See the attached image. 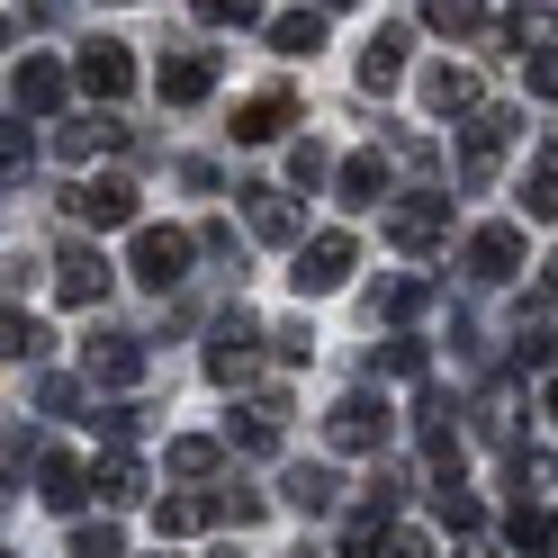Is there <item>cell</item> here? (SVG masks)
Returning <instances> with one entry per match:
<instances>
[{
  "label": "cell",
  "mask_w": 558,
  "mask_h": 558,
  "mask_svg": "<svg viewBox=\"0 0 558 558\" xmlns=\"http://www.w3.org/2000/svg\"><path fill=\"white\" fill-rule=\"evenodd\" d=\"M505 37H513V46H549V37H558V19L541 10V0H522V10L505 19Z\"/></svg>",
  "instance_id": "35"
},
{
  "label": "cell",
  "mask_w": 558,
  "mask_h": 558,
  "mask_svg": "<svg viewBox=\"0 0 558 558\" xmlns=\"http://www.w3.org/2000/svg\"><path fill=\"white\" fill-rule=\"evenodd\" d=\"M37 477H46L37 496H46L54 513H82V505H99V486H90V469L73 460V450H46V460H37Z\"/></svg>",
  "instance_id": "13"
},
{
  "label": "cell",
  "mask_w": 558,
  "mask_h": 558,
  "mask_svg": "<svg viewBox=\"0 0 558 558\" xmlns=\"http://www.w3.org/2000/svg\"><path fill=\"white\" fill-rule=\"evenodd\" d=\"M73 82H82L90 99H126V90H135V54H126L118 37H90L82 63H73Z\"/></svg>",
  "instance_id": "12"
},
{
  "label": "cell",
  "mask_w": 558,
  "mask_h": 558,
  "mask_svg": "<svg viewBox=\"0 0 558 558\" xmlns=\"http://www.w3.org/2000/svg\"><path fill=\"white\" fill-rule=\"evenodd\" d=\"M405 46H414L405 27H378V37L361 46V90H397L405 82Z\"/></svg>",
  "instance_id": "21"
},
{
  "label": "cell",
  "mask_w": 558,
  "mask_h": 558,
  "mask_svg": "<svg viewBox=\"0 0 558 558\" xmlns=\"http://www.w3.org/2000/svg\"><path fill=\"white\" fill-rule=\"evenodd\" d=\"M532 99H558V46L532 54Z\"/></svg>",
  "instance_id": "41"
},
{
  "label": "cell",
  "mask_w": 558,
  "mask_h": 558,
  "mask_svg": "<svg viewBox=\"0 0 558 558\" xmlns=\"http://www.w3.org/2000/svg\"><path fill=\"white\" fill-rule=\"evenodd\" d=\"M298 558H306V549H298Z\"/></svg>",
  "instance_id": "47"
},
{
  "label": "cell",
  "mask_w": 558,
  "mask_h": 558,
  "mask_svg": "<svg viewBox=\"0 0 558 558\" xmlns=\"http://www.w3.org/2000/svg\"><path fill=\"white\" fill-rule=\"evenodd\" d=\"M154 90L171 99V109H198V99L217 90V54H198V46H190V54H171L162 73H154Z\"/></svg>",
  "instance_id": "14"
},
{
  "label": "cell",
  "mask_w": 558,
  "mask_h": 558,
  "mask_svg": "<svg viewBox=\"0 0 558 558\" xmlns=\"http://www.w3.org/2000/svg\"><path fill=\"white\" fill-rule=\"evenodd\" d=\"M198 19H207V27H253L262 0H198Z\"/></svg>",
  "instance_id": "38"
},
{
  "label": "cell",
  "mask_w": 558,
  "mask_h": 558,
  "mask_svg": "<svg viewBox=\"0 0 558 558\" xmlns=\"http://www.w3.org/2000/svg\"><path fill=\"white\" fill-rule=\"evenodd\" d=\"M424 109L433 118H477V73L469 63H433L424 73Z\"/></svg>",
  "instance_id": "20"
},
{
  "label": "cell",
  "mask_w": 558,
  "mask_h": 558,
  "mask_svg": "<svg viewBox=\"0 0 558 558\" xmlns=\"http://www.w3.org/2000/svg\"><path fill=\"white\" fill-rule=\"evenodd\" d=\"M63 558H126V541H118V522H82Z\"/></svg>",
  "instance_id": "36"
},
{
  "label": "cell",
  "mask_w": 558,
  "mask_h": 558,
  "mask_svg": "<svg viewBox=\"0 0 558 558\" xmlns=\"http://www.w3.org/2000/svg\"><path fill=\"white\" fill-rule=\"evenodd\" d=\"M549 414H558V378H549Z\"/></svg>",
  "instance_id": "43"
},
{
  "label": "cell",
  "mask_w": 558,
  "mask_h": 558,
  "mask_svg": "<svg viewBox=\"0 0 558 558\" xmlns=\"http://www.w3.org/2000/svg\"><path fill=\"white\" fill-rule=\"evenodd\" d=\"M469 558H486V549H469Z\"/></svg>",
  "instance_id": "46"
},
{
  "label": "cell",
  "mask_w": 558,
  "mask_h": 558,
  "mask_svg": "<svg viewBox=\"0 0 558 558\" xmlns=\"http://www.w3.org/2000/svg\"><path fill=\"white\" fill-rule=\"evenodd\" d=\"M333 171H342V162H333V154L316 145V135H298V145H289V181H298V190H316V181H333Z\"/></svg>",
  "instance_id": "33"
},
{
  "label": "cell",
  "mask_w": 558,
  "mask_h": 558,
  "mask_svg": "<svg viewBox=\"0 0 558 558\" xmlns=\"http://www.w3.org/2000/svg\"><path fill=\"white\" fill-rule=\"evenodd\" d=\"M522 217H541V226H558V135L541 145V162H532V181H522Z\"/></svg>",
  "instance_id": "24"
},
{
  "label": "cell",
  "mask_w": 558,
  "mask_h": 558,
  "mask_svg": "<svg viewBox=\"0 0 558 558\" xmlns=\"http://www.w3.org/2000/svg\"><path fill=\"white\" fill-rule=\"evenodd\" d=\"M37 414H54V424H90V414H82V378H37Z\"/></svg>",
  "instance_id": "32"
},
{
  "label": "cell",
  "mask_w": 558,
  "mask_h": 558,
  "mask_svg": "<svg viewBox=\"0 0 558 558\" xmlns=\"http://www.w3.org/2000/svg\"><path fill=\"white\" fill-rule=\"evenodd\" d=\"M234 198H243V217H253V234H262V243H306L298 198H289V190H234Z\"/></svg>",
  "instance_id": "17"
},
{
  "label": "cell",
  "mask_w": 558,
  "mask_h": 558,
  "mask_svg": "<svg viewBox=\"0 0 558 558\" xmlns=\"http://www.w3.org/2000/svg\"><path fill=\"white\" fill-rule=\"evenodd\" d=\"M0 352H10V361H37V352H46V325L10 306V316H0Z\"/></svg>",
  "instance_id": "34"
},
{
  "label": "cell",
  "mask_w": 558,
  "mask_h": 558,
  "mask_svg": "<svg viewBox=\"0 0 558 558\" xmlns=\"http://www.w3.org/2000/svg\"><path fill=\"white\" fill-rule=\"evenodd\" d=\"M63 90H73V73H63L54 54H19V73H10V118H54L63 109Z\"/></svg>",
  "instance_id": "7"
},
{
  "label": "cell",
  "mask_w": 558,
  "mask_h": 558,
  "mask_svg": "<svg viewBox=\"0 0 558 558\" xmlns=\"http://www.w3.org/2000/svg\"><path fill=\"white\" fill-rule=\"evenodd\" d=\"M190 262H198V234H181V226H145V234H135V262H126V270L162 298V289H181V279H190Z\"/></svg>",
  "instance_id": "3"
},
{
  "label": "cell",
  "mask_w": 558,
  "mask_h": 558,
  "mask_svg": "<svg viewBox=\"0 0 558 558\" xmlns=\"http://www.w3.org/2000/svg\"><path fill=\"white\" fill-rule=\"evenodd\" d=\"M505 541H513V549H532V558H541V549H558V522H549L541 505H513V513H505Z\"/></svg>",
  "instance_id": "29"
},
{
  "label": "cell",
  "mask_w": 558,
  "mask_h": 558,
  "mask_svg": "<svg viewBox=\"0 0 558 558\" xmlns=\"http://www.w3.org/2000/svg\"><path fill=\"white\" fill-rule=\"evenodd\" d=\"M433 505H441V522H450V532H477V496H460V486H433Z\"/></svg>",
  "instance_id": "37"
},
{
  "label": "cell",
  "mask_w": 558,
  "mask_h": 558,
  "mask_svg": "<svg viewBox=\"0 0 558 558\" xmlns=\"http://www.w3.org/2000/svg\"><path fill=\"white\" fill-rule=\"evenodd\" d=\"M279 424H289V405H279V397H253V405L226 424V441L243 450V460H270V450H279Z\"/></svg>",
  "instance_id": "15"
},
{
  "label": "cell",
  "mask_w": 558,
  "mask_h": 558,
  "mask_svg": "<svg viewBox=\"0 0 558 558\" xmlns=\"http://www.w3.org/2000/svg\"><path fill=\"white\" fill-rule=\"evenodd\" d=\"M63 217H73V226H135V190L118 181V171H99V181H73V190H63Z\"/></svg>",
  "instance_id": "9"
},
{
  "label": "cell",
  "mask_w": 558,
  "mask_h": 558,
  "mask_svg": "<svg viewBox=\"0 0 558 558\" xmlns=\"http://www.w3.org/2000/svg\"><path fill=\"white\" fill-rule=\"evenodd\" d=\"M513 361H522V369H549V361H558V333H549V325H532V333L513 342Z\"/></svg>",
  "instance_id": "39"
},
{
  "label": "cell",
  "mask_w": 558,
  "mask_h": 558,
  "mask_svg": "<svg viewBox=\"0 0 558 558\" xmlns=\"http://www.w3.org/2000/svg\"><path fill=\"white\" fill-rule=\"evenodd\" d=\"M289 118H298V90H253V99L234 109V145H270Z\"/></svg>",
  "instance_id": "18"
},
{
  "label": "cell",
  "mask_w": 558,
  "mask_h": 558,
  "mask_svg": "<svg viewBox=\"0 0 558 558\" xmlns=\"http://www.w3.org/2000/svg\"><path fill=\"white\" fill-rule=\"evenodd\" d=\"M424 306H433L424 279H378V289H369V316H388V325H414Z\"/></svg>",
  "instance_id": "25"
},
{
  "label": "cell",
  "mask_w": 558,
  "mask_h": 558,
  "mask_svg": "<svg viewBox=\"0 0 558 558\" xmlns=\"http://www.w3.org/2000/svg\"><path fill=\"white\" fill-rule=\"evenodd\" d=\"M352 270H361V243H352V234H306L298 262H289V289H298V298H333Z\"/></svg>",
  "instance_id": "2"
},
{
  "label": "cell",
  "mask_w": 558,
  "mask_h": 558,
  "mask_svg": "<svg viewBox=\"0 0 558 558\" xmlns=\"http://www.w3.org/2000/svg\"><path fill=\"white\" fill-rule=\"evenodd\" d=\"M82 378L90 388H135V378H145V333H90L82 342Z\"/></svg>",
  "instance_id": "8"
},
{
  "label": "cell",
  "mask_w": 558,
  "mask_h": 558,
  "mask_svg": "<svg viewBox=\"0 0 558 558\" xmlns=\"http://www.w3.org/2000/svg\"><path fill=\"white\" fill-rule=\"evenodd\" d=\"M54 145L73 154V162H90V154H118L126 126H118V118H73V126H54Z\"/></svg>",
  "instance_id": "22"
},
{
  "label": "cell",
  "mask_w": 558,
  "mask_h": 558,
  "mask_svg": "<svg viewBox=\"0 0 558 558\" xmlns=\"http://www.w3.org/2000/svg\"><path fill=\"white\" fill-rule=\"evenodd\" d=\"M207 522H226V496H198V486H181V496L154 505V532H162V541H190V532H207Z\"/></svg>",
  "instance_id": "16"
},
{
  "label": "cell",
  "mask_w": 558,
  "mask_h": 558,
  "mask_svg": "<svg viewBox=\"0 0 558 558\" xmlns=\"http://www.w3.org/2000/svg\"><path fill=\"white\" fill-rule=\"evenodd\" d=\"M378 369H388V378H424V369H433V352H424L414 333H397L388 352H369V378H378Z\"/></svg>",
  "instance_id": "30"
},
{
  "label": "cell",
  "mask_w": 558,
  "mask_h": 558,
  "mask_svg": "<svg viewBox=\"0 0 558 558\" xmlns=\"http://www.w3.org/2000/svg\"><path fill=\"white\" fill-rule=\"evenodd\" d=\"M513 109H477L469 118V135H460V190H486L496 181V162H505V145H513Z\"/></svg>",
  "instance_id": "6"
},
{
  "label": "cell",
  "mask_w": 558,
  "mask_h": 558,
  "mask_svg": "<svg viewBox=\"0 0 558 558\" xmlns=\"http://www.w3.org/2000/svg\"><path fill=\"white\" fill-rule=\"evenodd\" d=\"M270 46H279V54H316V46H325V10H279V19H270Z\"/></svg>",
  "instance_id": "26"
},
{
  "label": "cell",
  "mask_w": 558,
  "mask_h": 558,
  "mask_svg": "<svg viewBox=\"0 0 558 558\" xmlns=\"http://www.w3.org/2000/svg\"><path fill=\"white\" fill-rule=\"evenodd\" d=\"M90 486H99V505H135V496H145V469H135L126 450H109V460L90 469Z\"/></svg>",
  "instance_id": "28"
},
{
  "label": "cell",
  "mask_w": 558,
  "mask_h": 558,
  "mask_svg": "<svg viewBox=\"0 0 558 558\" xmlns=\"http://www.w3.org/2000/svg\"><path fill=\"white\" fill-rule=\"evenodd\" d=\"M279 505L316 522V513H333V505H342V477H333V469H316V460H306V469H289V477H279Z\"/></svg>",
  "instance_id": "19"
},
{
  "label": "cell",
  "mask_w": 558,
  "mask_h": 558,
  "mask_svg": "<svg viewBox=\"0 0 558 558\" xmlns=\"http://www.w3.org/2000/svg\"><path fill=\"white\" fill-rule=\"evenodd\" d=\"M262 342H270V333L243 316V306H234V316H217V333H207V378H217V388H243V378L262 369Z\"/></svg>",
  "instance_id": "4"
},
{
  "label": "cell",
  "mask_w": 558,
  "mask_h": 558,
  "mask_svg": "<svg viewBox=\"0 0 558 558\" xmlns=\"http://www.w3.org/2000/svg\"><path fill=\"white\" fill-rule=\"evenodd\" d=\"M460 270L477 279V289H505V279L522 270V226H477L460 243Z\"/></svg>",
  "instance_id": "10"
},
{
  "label": "cell",
  "mask_w": 558,
  "mask_h": 558,
  "mask_svg": "<svg viewBox=\"0 0 558 558\" xmlns=\"http://www.w3.org/2000/svg\"><path fill=\"white\" fill-rule=\"evenodd\" d=\"M333 190H342V207H378V198H388V162H378V154H352V162L333 171Z\"/></svg>",
  "instance_id": "23"
},
{
  "label": "cell",
  "mask_w": 558,
  "mask_h": 558,
  "mask_svg": "<svg viewBox=\"0 0 558 558\" xmlns=\"http://www.w3.org/2000/svg\"><path fill=\"white\" fill-rule=\"evenodd\" d=\"M388 433H397V414H388V397H369V388L333 397V414H325V441L352 450V460H378V450H388Z\"/></svg>",
  "instance_id": "1"
},
{
  "label": "cell",
  "mask_w": 558,
  "mask_h": 558,
  "mask_svg": "<svg viewBox=\"0 0 558 558\" xmlns=\"http://www.w3.org/2000/svg\"><path fill=\"white\" fill-rule=\"evenodd\" d=\"M549 289H558V262H549Z\"/></svg>",
  "instance_id": "45"
},
{
  "label": "cell",
  "mask_w": 558,
  "mask_h": 558,
  "mask_svg": "<svg viewBox=\"0 0 558 558\" xmlns=\"http://www.w3.org/2000/svg\"><path fill=\"white\" fill-rule=\"evenodd\" d=\"M109 253H99V243H63V253H54V298L63 306H99V298H109Z\"/></svg>",
  "instance_id": "11"
},
{
  "label": "cell",
  "mask_w": 558,
  "mask_h": 558,
  "mask_svg": "<svg viewBox=\"0 0 558 558\" xmlns=\"http://www.w3.org/2000/svg\"><path fill=\"white\" fill-rule=\"evenodd\" d=\"M424 19L441 27V37H477V27H486V0H424Z\"/></svg>",
  "instance_id": "31"
},
{
  "label": "cell",
  "mask_w": 558,
  "mask_h": 558,
  "mask_svg": "<svg viewBox=\"0 0 558 558\" xmlns=\"http://www.w3.org/2000/svg\"><path fill=\"white\" fill-rule=\"evenodd\" d=\"M378 226H388V243H397V253H433V243L450 234V198H433V190L388 198V207H378Z\"/></svg>",
  "instance_id": "5"
},
{
  "label": "cell",
  "mask_w": 558,
  "mask_h": 558,
  "mask_svg": "<svg viewBox=\"0 0 558 558\" xmlns=\"http://www.w3.org/2000/svg\"><path fill=\"white\" fill-rule=\"evenodd\" d=\"M270 342H279V361H306V352H316V333H306V325H279Z\"/></svg>",
  "instance_id": "42"
},
{
  "label": "cell",
  "mask_w": 558,
  "mask_h": 558,
  "mask_svg": "<svg viewBox=\"0 0 558 558\" xmlns=\"http://www.w3.org/2000/svg\"><path fill=\"white\" fill-rule=\"evenodd\" d=\"M369 558H433V541H424V532H388Z\"/></svg>",
  "instance_id": "40"
},
{
  "label": "cell",
  "mask_w": 558,
  "mask_h": 558,
  "mask_svg": "<svg viewBox=\"0 0 558 558\" xmlns=\"http://www.w3.org/2000/svg\"><path fill=\"white\" fill-rule=\"evenodd\" d=\"M217 460H226V450H217V441H207V433H181V441H171V450H162V469H171V477H181V486H190V477H217Z\"/></svg>",
  "instance_id": "27"
},
{
  "label": "cell",
  "mask_w": 558,
  "mask_h": 558,
  "mask_svg": "<svg viewBox=\"0 0 558 558\" xmlns=\"http://www.w3.org/2000/svg\"><path fill=\"white\" fill-rule=\"evenodd\" d=\"M316 10H342V0H316Z\"/></svg>",
  "instance_id": "44"
}]
</instances>
